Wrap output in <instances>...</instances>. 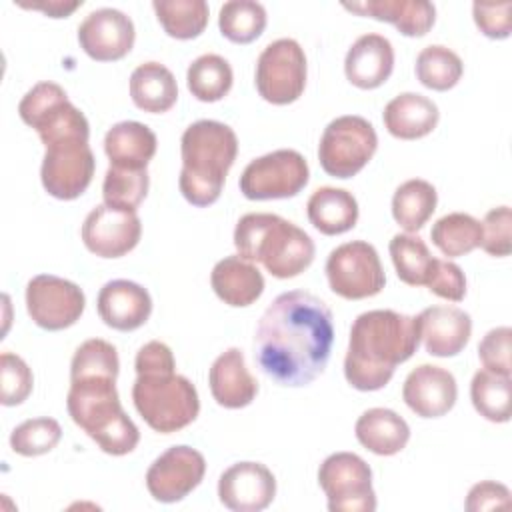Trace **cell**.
<instances>
[{
  "label": "cell",
  "mask_w": 512,
  "mask_h": 512,
  "mask_svg": "<svg viewBox=\"0 0 512 512\" xmlns=\"http://www.w3.org/2000/svg\"><path fill=\"white\" fill-rule=\"evenodd\" d=\"M334 342L332 310L306 292L278 294L254 332V362L280 386H308L326 368Z\"/></svg>",
  "instance_id": "6da1fadb"
},
{
  "label": "cell",
  "mask_w": 512,
  "mask_h": 512,
  "mask_svg": "<svg viewBox=\"0 0 512 512\" xmlns=\"http://www.w3.org/2000/svg\"><path fill=\"white\" fill-rule=\"evenodd\" d=\"M420 346L416 316L396 310H368L350 328L344 376L360 392L384 388L398 364L410 360Z\"/></svg>",
  "instance_id": "7a4b0ae2"
},
{
  "label": "cell",
  "mask_w": 512,
  "mask_h": 512,
  "mask_svg": "<svg viewBox=\"0 0 512 512\" xmlns=\"http://www.w3.org/2000/svg\"><path fill=\"white\" fill-rule=\"evenodd\" d=\"M180 154L178 186L186 202L198 208L214 204L238 154L236 132L218 120H198L184 130Z\"/></svg>",
  "instance_id": "3957f363"
},
{
  "label": "cell",
  "mask_w": 512,
  "mask_h": 512,
  "mask_svg": "<svg viewBox=\"0 0 512 512\" xmlns=\"http://www.w3.org/2000/svg\"><path fill=\"white\" fill-rule=\"evenodd\" d=\"M66 408L72 422L110 456L130 454L140 442L138 426L120 404L116 376L92 374L70 378Z\"/></svg>",
  "instance_id": "277c9868"
},
{
  "label": "cell",
  "mask_w": 512,
  "mask_h": 512,
  "mask_svg": "<svg viewBox=\"0 0 512 512\" xmlns=\"http://www.w3.org/2000/svg\"><path fill=\"white\" fill-rule=\"evenodd\" d=\"M234 246L242 258L260 262L280 280L302 274L316 254L312 238L302 228L270 212L244 214L234 228Z\"/></svg>",
  "instance_id": "5b68a950"
},
{
  "label": "cell",
  "mask_w": 512,
  "mask_h": 512,
  "mask_svg": "<svg viewBox=\"0 0 512 512\" xmlns=\"http://www.w3.org/2000/svg\"><path fill=\"white\" fill-rule=\"evenodd\" d=\"M132 402L142 420L160 434H172L198 418L200 398L196 386L176 368L136 374Z\"/></svg>",
  "instance_id": "8992f818"
},
{
  "label": "cell",
  "mask_w": 512,
  "mask_h": 512,
  "mask_svg": "<svg viewBox=\"0 0 512 512\" xmlns=\"http://www.w3.org/2000/svg\"><path fill=\"white\" fill-rule=\"evenodd\" d=\"M378 136L374 126L356 114L338 116L322 132L318 160L322 170L332 178L356 176L374 156Z\"/></svg>",
  "instance_id": "52a82bcc"
},
{
  "label": "cell",
  "mask_w": 512,
  "mask_h": 512,
  "mask_svg": "<svg viewBox=\"0 0 512 512\" xmlns=\"http://www.w3.org/2000/svg\"><path fill=\"white\" fill-rule=\"evenodd\" d=\"M22 122L38 132L44 146L50 142L82 136L90 138V124L86 116L68 100L66 90L56 82L34 84L18 104Z\"/></svg>",
  "instance_id": "ba28073f"
},
{
  "label": "cell",
  "mask_w": 512,
  "mask_h": 512,
  "mask_svg": "<svg viewBox=\"0 0 512 512\" xmlns=\"http://www.w3.org/2000/svg\"><path fill=\"white\" fill-rule=\"evenodd\" d=\"M306 76L308 64L302 46L294 38H278L260 52L254 82L266 102L286 106L302 96Z\"/></svg>",
  "instance_id": "9c48e42d"
},
{
  "label": "cell",
  "mask_w": 512,
  "mask_h": 512,
  "mask_svg": "<svg viewBox=\"0 0 512 512\" xmlns=\"http://www.w3.org/2000/svg\"><path fill=\"white\" fill-rule=\"evenodd\" d=\"M310 180L306 158L282 148L248 162L240 176V192L248 200H282L296 196Z\"/></svg>",
  "instance_id": "30bf717a"
},
{
  "label": "cell",
  "mask_w": 512,
  "mask_h": 512,
  "mask_svg": "<svg viewBox=\"0 0 512 512\" xmlns=\"http://www.w3.org/2000/svg\"><path fill=\"white\" fill-rule=\"evenodd\" d=\"M330 290L346 300L372 298L382 292L386 274L376 248L364 240L336 246L326 260Z\"/></svg>",
  "instance_id": "8fae6325"
},
{
  "label": "cell",
  "mask_w": 512,
  "mask_h": 512,
  "mask_svg": "<svg viewBox=\"0 0 512 512\" xmlns=\"http://www.w3.org/2000/svg\"><path fill=\"white\" fill-rule=\"evenodd\" d=\"M318 484L330 512H374L372 468L354 452H334L318 468Z\"/></svg>",
  "instance_id": "7c38bea8"
},
{
  "label": "cell",
  "mask_w": 512,
  "mask_h": 512,
  "mask_svg": "<svg viewBox=\"0 0 512 512\" xmlns=\"http://www.w3.org/2000/svg\"><path fill=\"white\" fill-rule=\"evenodd\" d=\"M40 180L44 190L58 200H74L92 182L96 160L88 138L68 136L44 146Z\"/></svg>",
  "instance_id": "4fadbf2b"
},
{
  "label": "cell",
  "mask_w": 512,
  "mask_h": 512,
  "mask_svg": "<svg viewBox=\"0 0 512 512\" xmlns=\"http://www.w3.org/2000/svg\"><path fill=\"white\" fill-rule=\"evenodd\" d=\"M86 308L82 288L54 274H38L26 284V310L42 330H64L74 326Z\"/></svg>",
  "instance_id": "5bb4252c"
},
{
  "label": "cell",
  "mask_w": 512,
  "mask_h": 512,
  "mask_svg": "<svg viewBox=\"0 0 512 512\" xmlns=\"http://www.w3.org/2000/svg\"><path fill=\"white\" fill-rule=\"evenodd\" d=\"M206 460L202 452L180 444L162 452L146 472V488L158 502L184 500L204 478Z\"/></svg>",
  "instance_id": "9a60e30c"
},
{
  "label": "cell",
  "mask_w": 512,
  "mask_h": 512,
  "mask_svg": "<svg viewBox=\"0 0 512 512\" xmlns=\"http://www.w3.org/2000/svg\"><path fill=\"white\" fill-rule=\"evenodd\" d=\"M80 234L88 252L100 258H120L140 242L142 224L136 210L100 204L84 218Z\"/></svg>",
  "instance_id": "2e32d148"
},
{
  "label": "cell",
  "mask_w": 512,
  "mask_h": 512,
  "mask_svg": "<svg viewBox=\"0 0 512 512\" xmlns=\"http://www.w3.org/2000/svg\"><path fill=\"white\" fill-rule=\"evenodd\" d=\"M134 40L132 18L116 8L92 10L78 26V44L96 62L122 60L132 50Z\"/></svg>",
  "instance_id": "e0dca14e"
},
{
  "label": "cell",
  "mask_w": 512,
  "mask_h": 512,
  "mask_svg": "<svg viewBox=\"0 0 512 512\" xmlns=\"http://www.w3.org/2000/svg\"><path fill=\"white\" fill-rule=\"evenodd\" d=\"M276 496V478L260 462H236L220 474L218 498L232 512H260Z\"/></svg>",
  "instance_id": "ac0fdd59"
},
{
  "label": "cell",
  "mask_w": 512,
  "mask_h": 512,
  "mask_svg": "<svg viewBox=\"0 0 512 512\" xmlns=\"http://www.w3.org/2000/svg\"><path fill=\"white\" fill-rule=\"evenodd\" d=\"M456 398L458 386L454 374L434 364L416 366L402 386V400L420 418H440L448 414Z\"/></svg>",
  "instance_id": "d6986e66"
},
{
  "label": "cell",
  "mask_w": 512,
  "mask_h": 512,
  "mask_svg": "<svg viewBox=\"0 0 512 512\" xmlns=\"http://www.w3.org/2000/svg\"><path fill=\"white\" fill-rule=\"evenodd\" d=\"M96 310L108 328L132 332L148 322L152 314V298L144 286L118 278L100 288Z\"/></svg>",
  "instance_id": "ffe728a7"
},
{
  "label": "cell",
  "mask_w": 512,
  "mask_h": 512,
  "mask_svg": "<svg viewBox=\"0 0 512 512\" xmlns=\"http://www.w3.org/2000/svg\"><path fill=\"white\" fill-rule=\"evenodd\" d=\"M418 332L430 356L450 358L460 354L472 334V318L456 306H430L418 316Z\"/></svg>",
  "instance_id": "44dd1931"
},
{
  "label": "cell",
  "mask_w": 512,
  "mask_h": 512,
  "mask_svg": "<svg viewBox=\"0 0 512 512\" xmlns=\"http://www.w3.org/2000/svg\"><path fill=\"white\" fill-rule=\"evenodd\" d=\"M394 70L392 42L382 34L360 36L346 52L344 74L348 82L360 90L382 86Z\"/></svg>",
  "instance_id": "7402d4cb"
},
{
  "label": "cell",
  "mask_w": 512,
  "mask_h": 512,
  "mask_svg": "<svg viewBox=\"0 0 512 512\" xmlns=\"http://www.w3.org/2000/svg\"><path fill=\"white\" fill-rule=\"evenodd\" d=\"M208 384L214 400L228 410L252 404L258 394V380L246 368L240 348H228L212 362Z\"/></svg>",
  "instance_id": "603a6c76"
},
{
  "label": "cell",
  "mask_w": 512,
  "mask_h": 512,
  "mask_svg": "<svg viewBox=\"0 0 512 512\" xmlns=\"http://www.w3.org/2000/svg\"><path fill=\"white\" fill-rule=\"evenodd\" d=\"M342 6L360 16L390 22L400 34L410 38L428 34L436 22V8L428 0H364L344 2Z\"/></svg>",
  "instance_id": "cb8c5ba5"
},
{
  "label": "cell",
  "mask_w": 512,
  "mask_h": 512,
  "mask_svg": "<svg viewBox=\"0 0 512 512\" xmlns=\"http://www.w3.org/2000/svg\"><path fill=\"white\" fill-rule=\"evenodd\" d=\"M210 286L224 304L244 308L262 296L264 276L254 262L240 254H232L214 264L210 272Z\"/></svg>",
  "instance_id": "d4e9b609"
},
{
  "label": "cell",
  "mask_w": 512,
  "mask_h": 512,
  "mask_svg": "<svg viewBox=\"0 0 512 512\" xmlns=\"http://www.w3.org/2000/svg\"><path fill=\"white\" fill-rule=\"evenodd\" d=\"M382 120L394 138L418 140L436 128L440 112L428 96L418 92H402L386 104Z\"/></svg>",
  "instance_id": "484cf974"
},
{
  "label": "cell",
  "mask_w": 512,
  "mask_h": 512,
  "mask_svg": "<svg viewBox=\"0 0 512 512\" xmlns=\"http://www.w3.org/2000/svg\"><path fill=\"white\" fill-rule=\"evenodd\" d=\"M158 148L156 134L142 122L124 120L108 128L104 136V152L110 166L144 170Z\"/></svg>",
  "instance_id": "4316f807"
},
{
  "label": "cell",
  "mask_w": 512,
  "mask_h": 512,
  "mask_svg": "<svg viewBox=\"0 0 512 512\" xmlns=\"http://www.w3.org/2000/svg\"><path fill=\"white\" fill-rule=\"evenodd\" d=\"M356 440L378 456L402 452L410 440L408 422L390 408H370L360 414L354 426Z\"/></svg>",
  "instance_id": "83f0119b"
},
{
  "label": "cell",
  "mask_w": 512,
  "mask_h": 512,
  "mask_svg": "<svg viewBox=\"0 0 512 512\" xmlns=\"http://www.w3.org/2000/svg\"><path fill=\"white\" fill-rule=\"evenodd\" d=\"M358 212V202L352 192L334 186L314 190L306 202L310 224L326 236H338L352 230L358 222Z\"/></svg>",
  "instance_id": "f1b7e54d"
},
{
  "label": "cell",
  "mask_w": 512,
  "mask_h": 512,
  "mask_svg": "<svg viewBox=\"0 0 512 512\" xmlns=\"http://www.w3.org/2000/svg\"><path fill=\"white\" fill-rule=\"evenodd\" d=\"M130 98L148 114L168 112L178 100L176 78L160 62H142L130 74Z\"/></svg>",
  "instance_id": "f546056e"
},
{
  "label": "cell",
  "mask_w": 512,
  "mask_h": 512,
  "mask_svg": "<svg viewBox=\"0 0 512 512\" xmlns=\"http://www.w3.org/2000/svg\"><path fill=\"white\" fill-rule=\"evenodd\" d=\"M438 204L436 188L422 178L402 182L392 196V216L408 232H418L434 214Z\"/></svg>",
  "instance_id": "4dcf8cb0"
},
{
  "label": "cell",
  "mask_w": 512,
  "mask_h": 512,
  "mask_svg": "<svg viewBox=\"0 0 512 512\" xmlns=\"http://www.w3.org/2000/svg\"><path fill=\"white\" fill-rule=\"evenodd\" d=\"M430 238L444 256L458 258L480 248L482 222L466 212H450L432 224Z\"/></svg>",
  "instance_id": "1f68e13d"
},
{
  "label": "cell",
  "mask_w": 512,
  "mask_h": 512,
  "mask_svg": "<svg viewBox=\"0 0 512 512\" xmlns=\"http://www.w3.org/2000/svg\"><path fill=\"white\" fill-rule=\"evenodd\" d=\"M234 82V72L230 62L220 54L198 56L186 72V84L190 94L200 102L222 100Z\"/></svg>",
  "instance_id": "d6a6232c"
},
{
  "label": "cell",
  "mask_w": 512,
  "mask_h": 512,
  "mask_svg": "<svg viewBox=\"0 0 512 512\" xmlns=\"http://www.w3.org/2000/svg\"><path fill=\"white\" fill-rule=\"evenodd\" d=\"M152 8L164 32L176 40L198 38L210 14L204 0H154Z\"/></svg>",
  "instance_id": "836d02e7"
},
{
  "label": "cell",
  "mask_w": 512,
  "mask_h": 512,
  "mask_svg": "<svg viewBox=\"0 0 512 512\" xmlns=\"http://www.w3.org/2000/svg\"><path fill=\"white\" fill-rule=\"evenodd\" d=\"M414 72L422 86L436 92H446L460 82L464 64L448 46L430 44L418 52Z\"/></svg>",
  "instance_id": "e575fe53"
},
{
  "label": "cell",
  "mask_w": 512,
  "mask_h": 512,
  "mask_svg": "<svg viewBox=\"0 0 512 512\" xmlns=\"http://www.w3.org/2000/svg\"><path fill=\"white\" fill-rule=\"evenodd\" d=\"M510 394L512 380L490 370H478L470 382V400L480 416L490 422H508L510 420Z\"/></svg>",
  "instance_id": "d590c367"
},
{
  "label": "cell",
  "mask_w": 512,
  "mask_h": 512,
  "mask_svg": "<svg viewBox=\"0 0 512 512\" xmlns=\"http://www.w3.org/2000/svg\"><path fill=\"white\" fill-rule=\"evenodd\" d=\"M266 8L254 0H230L220 6V34L234 44L254 42L266 28Z\"/></svg>",
  "instance_id": "8d00e7d4"
},
{
  "label": "cell",
  "mask_w": 512,
  "mask_h": 512,
  "mask_svg": "<svg viewBox=\"0 0 512 512\" xmlns=\"http://www.w3.org/2000/svg\"><path fill=\"white\" fill-rule=\"evenodd\" d=\"M390 258L396 268L398 278L408 286H426L430 276L434 256L430 254L426 242L416 234H396L390 244Z\"/></svg>",
  "instance_id": "74e56055"
},
{
  "label": "cell",
  "mask_w": 512,
  "mask_h": 512,
  "mask_svg": "<svg viewBox=\"0 0 512 512\" xmlns=\"http://www.w3.org/2000/svg\"><path fill=\"white\" fill-rule=\"evenodd\" d=\"M148 170H130L108 166L102 182V198L106 206L136 210L148 194Z\"/></svg>",
  "instance_id": "f35d334b"
},
{
  "label": "cell",
  "mask_w": 512,
  "mask_h": 512,
  "mask_svg": "<svg viewBox=\"0 0 512 512\" xmlns=\"http://www.w3.org/2000/svg\"><path fill=\"white\" fill-rule=\"evenodd\" d=\"M62 438V428L58 420L40 416V418H30L18 424L12 434H10V448L26 458L32 456H42L58 446Z\"/></svg>",
  "instance_id": "ab89813d"
},
{
  "label": "cell",
  "mask_w": 512,
  "mask_h": 512,
  "mask_svg": "<svg viewBox=\"0 0 512 512\" xmlns=\"http://www.w3.org/2000/svg\"><path fill=\"white\" fill-rule=\"evenodd\" d=\"M118 372H120L118 350L102 338H90L82 342L76 348L70 362V378L92 376V374H108L118 378Z\"/></svg>",
  "instance_id": "60d3db41"
},
{
  "label": "cell",
  "mask_w": 512,
  "mask_h": 512,
  "mask_svg": "<svg viewBox=\"0 0 512 512\" xmlns=\"http://www.w3.org/2000/svg\"><path fill=\"white\" fill-rule=\"evenodd\" d=\"M34 386L30 366L12 352L0 354V402L2 406L22 404Z\"/></svg>",
  "instance_id": "b9f144b4"
},
{
  "label": "cell",
  "mask_w": 512,
  "mask_h": 512,
  "mask_svg": "<svg viewBox=\"0 0 512 512\" xmlns=\"http://www.w3.org/2000/svg\"><path fill=\"white\" fill-rule=\"evenodd\" d=\"M482 250L490 256L504 258L512 252V212L510 206H496L482 220Z\"/></svg>",
  "instance_id": "7bdbcfd3"
},
{
  "label": "cell",
  "mask_w": 512,
  "mask_h": 512,
  "mask_svg": "<svg viewBox=\"0 0 512 512\" xmlns=\"http://www.w3.org/2000/svg\"><path fill=\"white\" fill-rule=\"evenodd\" d=\"M510 338H512L510 326H496L484 334V338L478 344V358L486 370L502 376L512 374Z\"/></svg>",
  "instance_id": "ee69618b"
},
{
  "label": "cell",
  "mask_w": 512,
  "mask_h": 512,
  "mask_svg": "<svg viewBox=\"0 0 512 512\" xmlns=\"http://www.w3.org/2000/svg\"><path fill=\"white\" fill-rule=\"evenodd\" d=\"M426 288L444 300L460 302L466 296V276L458 264L434 258Z\"/></svg>",
  "instance_id": "f6af8a7d"
},
{
  "label": "cell",
  "mask_w": 512,
  "mask_h": 512,
  "mask_svg": "<svg viewBox=\"0 0 512 512\" xmlns=\"http://www.w3.org/2000/svg\"><path fill=\"white\" fill-rule=\"evenodd\" d=\"M510 10H512V2H500V4L474 2L472 4V16L478 30L492 40H504L510 36V30H512Z\"/></svg>",
  "instance_id": "bcb514c9"
},
{
  "label": "cell",
  "mask_w": 512,
  "mask_h": 512,
  "mask_svg": "<svg viewBox=\"0 0 512 512\" xmlns=\"http://www.w3.org/2000/svg\"><path fill=\"white\" fill-rule=\"evenodd\" d=\"M464 506L470 512L508 508L510 506V490L504 484L494 482V480L478 482L470 488Z\"/></svg>",
  "instance_id": "7dc6e473"
},
{
  "label": "cell",
  "mask_w": 512,
  "mask_h": 512,
  "mask_svg": "<svg viewBox=\"0 0 512 512\" xmlns=\"http://www.w3.org/2000/svg\"><path fill=\"white\" fill-rule=\"evenodd\" d=\"M22 8H28V10H38L50 18H68L76 8L82 6V0H74V2H60V0H52V2H32V4H26V2H20Z\"/></svg>",
  "instance_id": "c3c4849f"
}]
</instances>
